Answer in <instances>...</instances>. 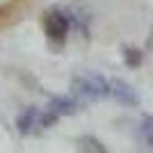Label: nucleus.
I'll use <instances>...</instances> for the list:
<instances>
[{
  "instance_id": "1",
  "label": "nucleus",
  "mask_w": 153,
  "mask_h": 153,
  "mask_svg": "<svg viewBox=\"0 0 153 153\" xmlns=\"http://www.w3.org/2000/svg\"><path fill=\"white\" fill-rule=\"evenodd\" d=\"M71 9H62V7H55L51 12H46L44 16V30L48 41H53L55 46H62L66 41V34L71 30Z\"/></svg>"
},
{
  "instance_id": "2",
  "label": "nucleus",
  "mask_w": 153,
  "mask_h": 153,
  "mask_svg": "<svg viewBox=\"0 0 153 153\" xmlns=\"http://www.w3.org/2000/svg\"><path fill=\"white\" fill-rule=\"evenodd\" d=\"M110 96L126 108H137L140 105V96L133 89V85H128L121 78H110Z\"/></svg>"
},
{
  "instance_id": "3",
  "label": "nucleus",
  "mask_w": 153,
  "mask_h": 153,
  "mask_svg": "<svg viewBox=\"0 0 153 153\" xmlns=\"http://www.w3.org/2000/svg\"><path fill=\"white\" fill-rule=\"evenodd\" d=\"M41 112H39L37 108H25V110H21L19 117H16V130H19L21 135H34L41 128Z\"/></svg>"
},
{
  "instance_id": "4",
  "label": "nucleus",
  "mask_w": 153,
  "mask_h": 153,
  "mask_svg": "<svg viewBox=\"0 0 153 153\" xmlns=\"http://www.w3.org/2000/svg\"><path fill=\"white\" fill-rule=\"evenodd\" d=\"M71 91L78 101H101V96H98L96 87L91 85V80L87 78V73L71 78Z\"/></svg>"
},
{
  "instance_id": "5",
  "label": "nucleus",
  "mask_w": 153,
  "mask_h": 153,
  "mask_svg": "<svg viewBox=\"0 0 153 153\" xmlns=\"http://www.w3.org/2000/svg\"><path fill=\"white\" fill-rule=\"evenodd\" d=\"M48 108L53 112H57L59 117H73L80 112V101L76 96L73 98L71 96H51L48 98Z\"/></svg>"
},
{
  "instance_id": "6",
  "label": "nucleus",
  "mask_w": 153,
  "mask_h": 153,
  "mask_svg": "<svg viewBox=\"0 0 153 153\" xmlns=\"http://www.w3.org/2000/svg\"><path fill=\"white\" fill-rule=\"evenodd\" d=\"M137 135H140L142 144L146 149L153 151V114H144L140 119V126H137Z\"/></svg>"
},
{
  "instance_id": "7",
  "label": "nucleus",
  "mask_w": 153,
  "mask_h": 153,
  "mask_svg": "<svg viewBox=\"0 0 153 153\" xmlns=\"http://www.w3.org/2000/svg\"><path fill=\"white\" fill-rule=\"evenodd\" d=\"M121 57H123V64H126L128 69H140L142 64H144V53L140 48H135V46H123Z\"/></svg>"
},
{
  "instance_id": "8",
  "label": "nucleus",
  "mask_w": 153,
  "mask_h": 153,
  "mask_svg": "<svg viewBox=\"0 0 153 153\" xmlns=\"http://www.w3.org/2000/svg\"><path fill=\"white\" fill-rule=\"evenodd\" d=\"M78 149H80V151H89V153H105V151H108L105 144L98 142L96 137H91V135L80 137V140H78Z\"/></svg>"
},
{
  "instance_id": "9",
  "label": "nucleus",
  "mask_w": 153,
  "mask_h": 153,
  "mask_svg": "<svg viewBox=\"0 0 153 153\" xmlns=\"http://www.w3.org/2000/svg\"><path fill=\"white\" fill-rule=\"evenodd\" d=\"M87 78H89L91 85L96 87L98 96H101V98H108V96H110V80H108V78H103L101 73H91V71L87 73Z\"/></svg>"
},
{
  "instance_id": "10",
  "label": "nucleus",
  "mask_w": 153,
  "mask_h": 153,
  "mask_svg": "<svg viewBox=\"0 0 153 153\" xmlns=\"http://www.w3.org/2000/svg\"><path fill=\"white\" fill-rule=\"evenodd\" d=\"M57 119H59V114L48 108L46 112H41V119H39V121H41V128H53L55 123H57Z\"/></svg>"
}]
</instances>
